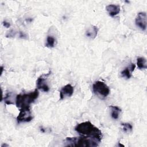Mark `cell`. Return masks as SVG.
<instances>
[{
  "label": "cell",
  "mask_w": 147,
  "mask_h": 147,
  "mask_svg": "<svg viewBox=\"0 0 147 147\" xmlns=\"http://www.w3.org/2000/svg\"><path fill=\"white\" fill-rule=\"evenodd\" d=\"M106 9L110 16L114 17L119 13L120 6L117 5L110 4L106 7Z\"/></svg>",
  "instance_id": "9"
},
{
  "label": "cell",
  "mask_w": 147,
  "mask_h": 147,
  "mask_svg": "<svg viewBox=\"0 0 147 147\" xmlns=\"http://www.w3.org/2000/svg\"><path fill=\"white\" fill-rule=\"evenodd\" d=\"M110 109L111 110V116L112 118L114 119H118L121 112V109L116 106H110Z\"/></svg>",
  "instance_id": "12"
},
{
  "label": "cell",
  "mask_w": 147,
  "mask_h": 147,
  "mask_svg": "<svg viewBox=\"0 0 147 147\" xmlns=\"http://www.w3.org/2000/svg\"><path fill=\"white\" fill-rule=\"evenodd\" d=\"M38 91L36 89L33 92L28 94H23L17 95L16 99V105L18 108L30 107V105L34 102L38 98Z\"/></svg>",
  "instance_id": "3"
},
{
  "label": "cell",
  "mask_w": 147,
  "mask_h": 147,
  "mask_svg": "<svg viewBox=\"0 0 147 147\" xmlns=\"http://www.w3.org/2000/svg\"><path fill=\"white\" fill-rule=\"evenodd\" d=\"M98 32V29L96 26L91 25L87 29L85 34L87 37L90 39H94L96 37Z\"/></svg>",
  "instance_id": "10"
},
{
  "label": "cell",
  "mask_w": 147,
  "mask_h": 147,
  "mask_svg": "<svg viewBox=\"0 0 147 147\" xmlns=\"http://www.w3.org/2000/svg\"><path fill=\"white\" fill-rule=\"evenodd\" d=\"M136 25L142 30L146 28V14L145 12H140L136 18Z\"/></svg>",
  "instance_id": "6"
},
{
  "label": "cell",
  "mask_w": 147,
  "mask_h": 147,
  "mask_svg": "<svg viewBox=\"0 0 147 147\" xmlns=\"http://www.w3.org/2000/svg\"><path fill=\"white\" fill-rule=\"evenodd\" d=\"M3 26H5V27H6V28H9L10 27V23L9 22H7L6 21H4L3 22Z\"/></svg>",
  "instance_id": "17"
},
{
  "label": "cell",
  "mask_w": 147,
  "mask_h": 147,
  "mask_svg": "<svg viewBox=\"0 0 147 147\" xmlns=\"http://www.w3.org/2000/svg\"><path fill=\"white\" fill-rule=\"evenodd\" d=\"M33 118L30 107H24L20 109V113L17 117V121L18 123L28 122L32 121Z\"/></svg>",
  "instance_id": "5"
},
{
  "label": "cell",
  "mask_w": 147,
  "mask_h": 147,
  "mask_svg": "<svg viewBox=\"0 0 147 147\" xmlns=\"http://www.w3.org/2000/svg\"><path fill=\"white\" fill-rule=\"evenodd\" d=\"M137 65L139 69H146L147 68L146 65V60L143 57H140L137 59Z\"/></svg>",
  "instance_id": "13"
},
{
  "label": "cell",
  "mask_w": 147,
  "mask_h": 147,
  "mask_svg": "<svg viewBox=\"0 0 147 147\" xmlns=\"http://www.w3.org/2000/svg\"><path fill=\"white\" fill-rule=\"evenodd\" d=\"M46 75L40 76L36 81V86L38 89H40L44 92H48L49 90V87L46 81Z\"/></svg>",
  "instance_id": "8"
},
{
  "label": "cell",
  "mask_w": 147,
  "mask_h": 147,
  "mask_svg": "<svg viewBox=\"0 0 147 147\" xmlns=\"http://www.w3.org/2000/svg\"><path fill=\"white\" fill-rule=\"evenodd\" d=\"M93 92L100 98H105L110 94V88L104 82L96 81L92 85Z\"/></svg>",
  "instance_id": "4"
},
{
  "label": "cell",
  "mask_w": 147,
  "mask_h": 147,
  "mask_svg": "<svg viewBox=\"0 0 147 147\" xmlns=\"http://www.w3.org/2000/svg\"><path fill=\"white\" fill-rule=\"evenodd\" d=\"M65 146L77 147H93L98 146L100 141L96 139L87 136H80L74 137H67Z\"/></svg>",
  "instance_id": "2"
},
{
  "label": "cell",
  "mask_w": 147,
  "mask_h": 147,
  "mask_svg": "<svg viewBox=\"0 0 147 147\" xmlns=\"http://www.w3.org/2000/svg\"><path fill=\"white\" fill-rule=\"evenodd\" d=\"M11 97V95H10V93L8 92L7 94H6L5 98H4V100H5V102L6 104L7 105H11V104H13L14 103L12 102V100L10 99V98Z\"/></svg>",
  "instance_id": "16"
},
{
  "label": "cell",
  "mask_w": 147,
  "mask_h": 147,
  "mask_svg": "<svg viewBox=\"0 0 147 147\" xmlns=\"http://www.w3.org/2000/svg\"><path fill=\"white\" fill-rule=\"evenodd\" d=\"M56 40L52 36H48L46 40L45 47L48 48H53L55 47Z\"/></svg>",
  "instance_id": "14"
},
{
  "label": "cell",
  "mask_w": 147,
  "mask_h": 147,
  "mask_svg": "<svg viewBox=\"0 0 147 147\" xmlns=\"http://www.w3.org/2000/svg\"><path fill=\"white\" fill-rule=\"evenodd\" d=\"M74 87L70 84L64 86L60 91V99L62 100L66 97H70L74 94Z\"/></svg>",
  "instance_id": "7"
},
{
  "label": "cell",
  "mask_w": 147,
  "mask_h": 147,
  "mask_svg": "<svg viewBox=\"0 0 147 147\" xmlns=\"http://www.w3.org/2000/svg\"><path fill=\"white\" fill-rule=\"evenodd\" d=\"M121 125L123 131L125 133H130L133 130V126L129 123H121Z\"/></svg>",
  "instance_id": "15"
},
{
  "label": "cell",
  "mask_w": 147,
  "mask_h": 147,
  "mask_svg": "<svg viewBox=\"0 0 147 147\" xmlns=\"http://www.w3.org/2000/svg\"><path fill=\"white\" fill-rule=\"evenodd\" d=\"M75 130L82 136L91 137L101 141L102 137L101 131L90 121H85L78 124L75 127Z\"/></svg>",
  "instance_id": "1"
},
{
  "label": "cell",
  "mask_w": 147,
  "mask_h": 147,
  "mask_svg": "<svg viewBox=\"0 0 147 147\" xmlns=\"http://www.w3.org/2000/svg\"><path fill=\"white\" fill-rule=\"evenodd\" d=\"M136 68V65L134 63H131L129 66L125 68L121 72L122 77H125L127 79L130 78L131 76V72H133Z\"/></svg>",
  "instance_id": "11"
}]
</instances>
